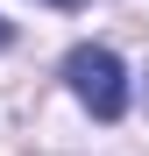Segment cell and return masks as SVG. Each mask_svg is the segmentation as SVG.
Here are the masks:
<instances>
[{"instance_id": "7a4b0ae2", "label": "cell", "mask_w": 149, "mask_h": 156, "mask_svg": "<svg viewBox=\"0 0 149 156\" xmlns=\"http://www.w3.org/2000/svg\"><path fill=\"white\" fill-rule=\"evenodd\" d=\"M7 43H14V29H7V21H0V50H7Z\"/></svg>"}, {"instance_id": "3957f363", "label": "cell", "mask_w": 149, "mask_h": 156, "mask_svg": "<svg viewBox=\"0 0 149 156\" xmlns=\"http://www.w3.org/2000/svg\"><path fill=\"white\" fill-rule=\"evenodd\" d=\"M50 7H85V0H50Z\"/></svg>"}, {"instance_id": "6da1fadb", "label": "cell", "mask_w": 149, "mask_h": 156, "mask_svg": "<svg viewBox=\"0 0 149 156\" xmlns=\"http://www.w3.org/2000/svg\"><path fill=\"white\" fill-rule=\"evenodd\" d=\"M64 85L78 92V107L92 121H121V114H128V71H121V57L99 50V43H78L64 57Z\"/></svg>"}]
</instances>
